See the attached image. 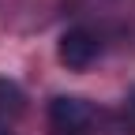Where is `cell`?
<instances>
[{
  "label": "cell",
  "instance_id": "obj_2",
  "mask_svg": "<svg viewBox=\"0 0 135 135\" xmlns=\"http://www.w3.org/2000/svg\"><path fill=\"white\" fill-rule=\"evenodd\" d=\"M56 56H60L64 68H71V71H86V68L101 56V41L86 26H71V30H64V38L56 45Z\"/></svg>",
  "mask_w": 135,
  "mask_h": 135
},
{
  "label": "cell",
  "instance_id": "obj_1",
  "mask_svg": "<svg viewBox=\"0 0 135 135\" xmlns=\"http://www.w3.org/2000/svg\"><path fill=\"white\" fill-rule=\"evenodd\" d=\"M90 124H94V105L86 98L60 94L49 101V128L56 135H90Z\"/></svg>",
  "mask_w": 135,
  "mask_h": 135
},
{
  "label": "cell",
  "instance_id": "obj_4",
  "mask_svg": "<svg viewBox=\"0 0 135 135\" xmlns=\"http://www.w3.org/2000/svg\"><path fill=\"white\" fill-rule=\"evenodd\" d=\"M0 135H11V131H0Z\"/></svg>",
  "mask_w": 135,
  "mask_h": 135
},
{
  "label": "cell",
  "instance_id": "obj_5",
  "mask_svg": "<svg viewBox=\"0 0 135 135\" xmlns=\"http://www.w3.org/2000/svg\"><path fill=\"white\" fill-rule=\"evenodd\" d=\"M131 105H135V94H131Z\"/></svg>",
  "mask_w": 135,
  "mask_h": 135
},
{
  "label": "cell",
  "instance_id": "obj_3",
  "mask_svg": "<svg viewBox=\"0 0 135 135\" xmlns=\"http://www.w3.org/2000/svg\"><path fill=\"white\" fill-rule=\"evenodd\" d=\"M23 113H26V94L19 90V83L0 79V131L11 128Z\"/></svg>",
  "mask_w": 135,
  "mask_h": 135
}]
</instances>
